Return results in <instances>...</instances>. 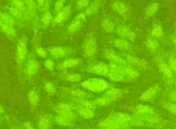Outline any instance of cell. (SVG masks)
Listing matches in <instances>:
<instances>
[{
    "mask_svg": "<svg viewBox=\"0 0 176 129\" xmlns=\"http://www.w3.org/2000/svg\"><path fill=\"white\" fill-rule=\"evenodd\" d=\"M44 1H45V0H38V2H39V5L42 6V5H43Z\"/></svg>",
    "mask_w": 176,
    "mask_h": 129,
    "instance_id": "7c38bea8",
    "label": "cell"
},
{
    "mask_svg": "<svg viewBox=\"0 0 176 129\" xmlns=\"http://www.w3.org/2000/svg\"><path fill=\"white\" fill-rule=\"evenodd\" d=\"M99 4H100V1L99 0H96L95 1L92 3L91 4V6L88 8L87 10V14H93L95 13L96 12H97L98 9H99Z\"/></svg>",
    "mask_w": 176,
    "mask_h": 129,
    "instance_id": "7a4b0ae2",
    "label": "cell"
},
{
    "mask_svg": "<svg viewBox=\"0 0 176 129\" xmlns=\"http://www.w3.org/2000/svg\"><path fill=\"white\" fill-rule=\"evenodd\" d=\"M65 1H66V0H59V1H58V2L56 3V6H55L56 11H59L60 10H61L62 8H63V4Z\"/></svg>",
    "mask_w": 176,
    "mask_h": 129,
    "instance_id": "ba28073f",
    "label": "cell"
},
{
    "mask_svg": "<svg viewBox=\"0 0 176 129\" xmlns=\"http://www.w3.org/2000/svg\"><path fill=\"white\" fill-rule=\"evenodd\" d=\"M114 8L119 13H123L126 11V8H125V5L120 2H115L114 4Z\"/></svg>",
    "mask_w": 176,
    "mask_h": 129,
    "instance_id": "3957f363",
    "label": "cell"
},
{
    "mask_svg": "<svg viewBox=\"0 0 176 129\" xmlns=\"http://www.w3.org/2000/svg\"><path fill=\"white\" fill-rule=\"evenodd\" d=\"M89 1V0H78L77 3H76V6L79 8H83L87 6Z\"/></svg>",
    "mask_w": 176,
    "mask_h": 129,
    "instance_id": "5b68a950",
    "label": "cell"
},
{
    "mask_svg": "<svg viewBox=\"0 0 176 129\" xmlns=\"http://www.w3.org/2000/svg\"><path fill=\"white\" fill-rule=\"evenodd\" d=\"M69 12H70V8H68V7L66 8L63 10V11L60 12L59 14L56 16V18H55V22H56V23H59V22H61L63 19H64L65 18H66V16L69 14Z\"/></svg>",
    "mask_w": 176,
    "mask_h": 129,
    "instance_id": "6da1fadb",
    "label": "cell"
},
{
    "mask_svg": "<svg viewBox=\"0 0 176 129\" xmlns=\"http://www.w3.org/2000/svg\"><path fill=\"white\" fill-rule=\"evenodd\" d=\"M156 10H157V6H156V5H152V6H150L149 9H148L147 13L148 14H149V15H151V14H153L156 12Z\"/></svg>",
    "mask_w": 176,
    "mask_h": 129,
    "instance_id": "9c48e42d",
    "label": "cell"
},
{
    "mask_svg": "<svg viewBox=\"0 0 176 129\" xmlns=\"http://www.w3.org/2000/svg\"><path fill=\"white\" fill-rule=\"evenodd\" d=\"M75 63H77L76 61H66V63H65V66H66V67H70V66H72V65H75Z\"/></svg>",
    "mask_w": 176,
    "mask_h": 129,
    "instance_id": "8fae6325",
    "label": "cell"
},
{
    "mask_svg": "<svg viewBox=\"0 0 176 129\" xmlns=\"http://www.w3.org/2000/svg\"><path fill=\"white\" fill-rule=\"evenodd\" d=\"M14 6L17 7V9L22 10L24 8V3H23L21 0H14Z\"/></svg>",
    "mask_w": 176,
    "mask_h": 129,
    "instance_id": "52a82bcc",
    "label": "cell"
},
{
    "mask_svg": "<svg viewBox=\"0 0 176 129\" xmlns=\"http://www.w3.org/2000/svg\"><path fill=\"white\" fill-rule=\"evenodd\" d=\"M50 19H51V15H50V13H46L45 15L43 16V19H42V22H43L44 23L48 25V24L50 23Z\"/></svg>",
    "mask_w": 176,
    "mask_h": 129,
    "instance_id": "8992f818",
    "label": "cell"
},
{
    "mask_svg": "<svg viewBox=\"0 0 176 129\" xmlns=\"http://www.w3.org/2000/svg\"><path fill=\"white\" fill-rule=\"evenodd\" d=\"M48 122L46 120H41L39 126L41 129H46L48 127Z\"/></svg>",
    "mask_w": 176,
    "mask_h": 129,
    "instance_id": "30bf717a",
    "label": "cell"
},
{
    "mask_svg": "<svg viewBox=\"0 0 176 129\" xmlns=\"http://www.w3.org/2000/svg\"><path fill=\"white\" fill-rule=\"evenodd\" d=\"M80 25H81V22H79V21H77V20L75 21L74 22H73V23L70 25L69 30H70L71 32H74L79 28Z\"/></svg>",
    "mask_w": 176,
    "mask_h": 129,
    "instance_id": "277c9868",
    "label": "cell"
}]
</instances>
